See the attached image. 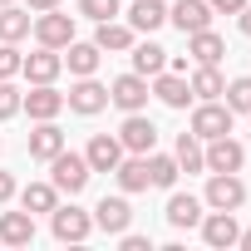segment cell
<instances>
[{"label":"cell","mask_w":251,"mask_h":251,"mask_svg":"<svg viewBox=\"0 0 251 251\" xmlns=\"http://www.w3.org/2000/svg\"><path fill=\"white\" fill-rule=\"evenodd\" d=\"M20 207L35 217V212H54L59 207V192H54V182H30L25 192H20Z\"/></svg>","instance_id":"obj_27"},{"label":"cell","mask_w":251,"mask_h":251,"mask_svg":"<svg viewBox=\"0 0 251 251\" xmlns=\"http://www.w3.org/2000/svg\"><path fill=\"white\" fill-rule=\"evenodd\" d=\"M231 108L226 103H217V99H202L197 108H192V123H187V133H197L202 143H212V138H222V133H231Z\"/></svg>","instance_id":"obj_2"},{"label":"cell","mask_w":251,"mask_h":251,"mask_svg":"<svg viewBox=\"0 0 251 251\" xmlns=\"http://www.w3.org/2000/svg\"><path fill=\"white\" fill-rule=\"evenodd\" d=\"M10 197H15V177H10V173H0V202H10Z\"/></svg>","instance_id":"obj_37"},{"label":"cell","mask_w":251,"mask_h":251,"mask_svg":"<svg viewBox=\"0 0 251 251\" xmlns=\"http://www.w3.org/2000/svg\"><path fill=\"white\" fill-rule=\"evenodd\" d=\"M0 241L5 246H30L35 241V217L30 212H0Z\"/></svg>","instance_id":"obj_19"},{"label":"cell","mask_w":251,"mask_h":251,"mask_svg":"<svg viewBox=\"0 0 251 251\" xmlns=\"http://www.w3.org/2000/svg\"><path fill=\"white\" fill-rule=\"evenodd\" d=\"M118 143H123V153H153V148H158V128H153V118L128 113V118H123V128H118Z\"/></svg>","instance_id":"obj_7"},{"label":"cell","mask_w":251,"mask_h":251,"mask_svg":"<svg viewBox=\"0 0 251 251\" xmlns=\"http://www.w3.org/2000/svg\"><path fill=\"white\" fill-rule=\"evenodd\" d=\"M207 5H212V15H241L246 0H207Z\"/></svg>","instance_id":"obj_35"},{"label":"cell","mask_w":251,"mask_h":251,"mask_svg":"<svg viewBox=\"0 0 251 251\" xmlns=\"http://www.w3.org/2000/svg\"><path fill=\"white\" fill-rule=\"evenodd\" d=\"M84 158H89V168H94V173H113V168H118V158H123L118 133H94V138H89V148H84Z\"/></svg>","instance_id":"obj_12"},{"label":"cell","mask_w":251,"mask_h":251,"mask_svg":"<svg viewBox=\"0 0 251 251\" xmlns=\"http://www.w3.org/2000/svg\"><path fill=\"white\" fill-rule=\"evenodd\" d=\"M128 222H133L128 197H103V202L94 207V226L108 231V236H123V231H128Z\"/></svg>","instance_id":"obj_11"},{"label":"cell","mask_w":251,"mask_h":251,"mask_svg":"<svg viewBox=\"0 0 251 251\" xmlns=\"http://www.w3.org/2000/svg\"><path fill=\"white\" fill-rule=\"evenodd\" d=\"M168 69V50L163 45H133V74H143V79H153V74H163Z\"/></svg>","instance_id":"obj_25"},{"label":"cell","mask_w":251,"mask_h":251,"mask_svg":"<svg viewBox=\"0 0 251 251\" xmlns=\"http://www.w3.org/2000/svg\"><path fill=\"white\" fill-rule=\"evenodd\" d=\"M99 50L108 54H123V50H133V25H118V20H99V35H94Z\"/></svg>","instance_id":"obj_23"},{"label":"cell","mask_w":251,"mask_h":251,"mask_svg":"<svg viewBox=\"0 0 251 251\" xmlns=\"http://www.w3.org/2000/svg\"><path fill=\"white\" fill-rule=\"evenodd\" d=\"M20 103H25V94H20L10 79H0V123L15 118V113H20Z\"/></svg>","instance_id":"obj_32"},{"label":"cell","mask_w":251,"mask_h":251,"mask_svg":"<svg viewBox=\"0 0 251 251\" xmlns=\"http://www.w3.org/2000/svg\"><path fill=\"white\" fill-rule=\"evenodd\" d=\"M64 103H69L74 113H84V118H94L99 108H108V89H103V84H99L94 74H84V79H79V84H74V89L64 94Z\"/></svg>","instance_id":"obj_8"},{"label":"cell","mask_w":251,"mask_h":251,"mask_svg":"<svg viewBox=\"0 0 251 251\" xmlns=\"http://www.w3.org/2000/svg\"><path fill=\"white\" fill-rule=\"evenodd\" d=\"M173 158H177V173H202L207 168V153H202V138L197 133H182L177 148H173Z\"/></svg>","instance_id":"obj_26"},{"label":"cell","mask_w":251,"mask_h":251,"mask_svg":"<svg viewBox=\"0 0 251 251\" xmlns=\"http://www.w3.org/2000/svg\"><path fill=\"white\" fill-rule=\"evenodd\" d=\"M20 108H30V118H35V123H45V118H59L64 94H59L54 84H35V89L25 94V103H20Z\"/></svg>","instance_id":"obj_15"},{"label":"cell","mask_w":251,"mask_h":251,"mask_svg":"<svg viewBox=\"0 0 251 251\" xmlns=\"http://www.w3.org/2000/svg\"><path fill=\"white\" fill-rule=\"evenodd\" d=\"M148 79L143 74H118L113 84H108V103H118L123 113H143V103H148Z\"/></svg>","instance_id":"obj_5"},{"label":"cell","mask_w":251,"mask_h":251,"mask_svg":"<svg viewBox=\"0 0 251 251\" xmlns=\"http://www.w3.org/2000/svg\"><path fill=\"white\" fill-rule=\"evenodd\" d=\"M187 54L197 59V64H217L222 54H226V40L207 25V30H197V35H187Z\"/></svg>","instance_id":"obj_22"},{"label":"cell","mask_w":251,"mask_h":251,"mask_svg":"<svg viewBox=\"0 0 251 251\" xmlns=\"http://www.w3.org/2000/svg\"><path fill=\"white\" fill-rule=\"evenodd\" d=\"M64 50H69V54H64V64H69V74H74V79L94 74V69H99V59H103V50H99V45H79V40H69Z\"/></svg>","instance_id":"obj_24"},{"label":"cell","mask_w":251,"mask_h":251,"mask_svg":"<svg viewBox=\"0 0 251 251\" xmlns=\"http://www.w3.org/2000/svg\"><path fill=\"white\" fill-rule=\"evenodd\" d=\"M148 182H153V187H173V182H177V158L148 153Z\"/></svg>","instance_id":"obj_30"},{"label":"cell","mask_w":251,"mask_h":251,"mask_svg":"<svg viewBox=\"0 0 251 251\" xmlns=\"http://www.w3.org/2000/svg\"><path fill=\"white\" fill-rule=\"evenodd\" d=\"M50 231H54V241H84V236L94 231V217L69 202V207H54V212H50Z\"/></svg>","instance_id":"obj_4"},{"label":"cell","mask_w":251,"mask_h":251,"mask_svg":"<svg viewBox=\"0 0 251 251\" xmlns=\"http://www.w3.org/2000/svg\"><path fill=\"white\" fill-rule=\"evenodd\" d=\"M0 5H10V0H0Z\"/></svg>","instance_id":"obj_41"},{"label":"cell","mask_w":251,"mask_h":251,"mask_svg":"<svg viewBox=\"0 0 251 251\" xmlns=\"http://www.w3.org/2000/svg\"><path fill=\"white\" fill-rule=\"evenodd\" d=\"M222 94H226V108H231V113H251V74L231 79Z\"/></svg>","instance_id":"obj_31"},{"label":"cell","mask_w":251,"mask_h":251,"mask_svg":"<svg viewBox=\"0 0 251 251\" xmlns=\"http://www.w3.org/2000/svg\"><path fill=\"white\" fill-rule=\"evenodd\" d=\"M168 20H173L182 35H197V30L212 25V5H207V0H177V5L168 10Z\"/></svg>","instance_id":"obj_14"},{"label":"cell","mask_w":251,"mask_h":251,"mask_svg":"<svg viewBox=\"0 0 251 251\" xmlns=\"http://www.w3.org/2000/svg\"><path fill=\"white\" fill-rule=\"evenodd\" d=\"M187 84H192V99H222V89H226L222 74H217V64H197Z\"/></svg>","instance_id":"obj_28"},{"label":"cell","mask_w":251,"mask_h":251,"mask_svg":"<svg viewBox=\"0 0 251 251\" xmlns=\"http://www.w3.org/2000/svg\"><path fill=\"white\" fill-rule=\"evenodd\" d=\"M197 226H202V241H207V246H217V251L236 246V236H241V226H236V217H231V212H212V217H202Z\"/></svg>","instance_id":"obj_13"},{"label":"cell","mask_w":251,"mask_h":251,"mask_svg":"<svg viewBox=\"0 0 251 251\" xmlns=\"http://www.w3.org/2000/svg\"><path fill=\"white\" fill-rule=\"evenodd\" d=\"M123 251H153L148 236H133V231H123Z\"/></svg>","instance_id":"obj_36"},{"label":"cell","mask_w":251,"mask_h":251,"mask_svg":"<svg viewBox=\"0 0 251 251\" xmlns=\"http://www.w3.org/2000/svg\"><path fill=\"white\" fill-rule=\"evenodd\" d=\"M30 30H35V40H40L45 50H64V45L74 40V15H59V10H40V20H35Z\"/></svg>","instance_id":"obj_6"},{"label":"cell","mask_w":251,"mask_h":251,"mask_svg":"<svg viewBox=\"0 0 251 251\" xmlns=\"http://www.w3.org/2000/svg\"><path fill=\"white\" fill-rule=\"evenodd\" d=\"M30 25H35V20H30L25 10H15V0H10L5 10H0V40H5V45L25 40V35H30Z\"/></svg>","instance_id":"obj_29"},{"label":"cell","mask_w":251,"mask_h":251,"mask_svg":"<svg viewBox=\"0 0 251 251\" xmlns=\"http://www.w3.org/2000/svg\"><path fill=\"white\" fill-rule=\"evenodd\" d=\"M20 59H25V54H20L15 45H5V40H0V79H10V74H20Z\"/></svg>","instance_id":"obj_34"},{"label":"cell","mask_w":251,"mask_h":251,"mask_svg":"<svg viewBox=\"0 0 251 251\" xmlns=\"http://www.w3.org/2000/svg\"><path fill=\"white\" fill-rule=\"evenodd\" d=\"M30 10H59V0H30Z\"/></svg>","instance_id":"obj_39"},{"label":"cell","mask_w":251,"mask_h":251,"mask_svg":"<svg viewBox=\"0 0 251 251\" xmlns=\"http://www.w3.org/2000/svg\"><path fill=\"white\" fill-rule=\"evenodd\" d=\"M128 25H133V35H153L158 25H168V5L163 0H133Z\"/></svg>","instance_id":"obj_20"},{"label":"cell","mask_w":251,"mask_h":251,"mask_svg":"<svg viewBox=\"0 0 251 251\" xmlns=\"http://www.w3.org/2000/svg\"><path fill=\"white\" fill-rule=\"evenodd\" d=\"M89 177H94V168H89V158L84 153H54L50 158V182H54V192H69V197H79L84 187H89Z\"/></svg>","instance_id":"obj_1"},{"label":"cell","mask_w":251,"mask_h":251,"mask_svg":"<svg viewBox=\"0 0 251 251\" xmlns=\"http://www.w3.org/2000/svg\"><path fill=\"white\" fill-rule=\"evenodd\" d=\"M202 153H207V173H241V163H246V148H241L231 133L212 138Z\"/></svg>","instance_id":"obj_9"},{"label":"cell","mask_w":251,"mask_h":251,"mask_svg":"<svg viewBox=\"0 0 251 251\" xmlns=\"http://www.w3.org/2000/svg\"><path fill=\"white\" fill-rule=\"evenodd\" d=\"M54 153H64V133L54 128V118H45L40 128L30 133V158H35V163H50Z\"/></svg>","instance_id":"obj_21"},{"label":"cell","mask_w":251,"mask_h":251,"mask_svg":"<svg viewBox=\"0 0 251 251\" xmlns=\"http://www.w3.org/2000/svg\"><path fill=\"white\" fill-rule=\"evenodd\" d=\"M59 69H64V54H59V50H45V45H40L35 54H25V59H20V74H25L30 84H54V79H59Z\"/></svg>","instance_id":"obj_10"},{"label":"cell","mask_w":251,"mask_h":251,"mask_svg":"<svg viewBox=\"0 0 251 251\" xmlns=\"http://www.w3.org/2000/svg\"><path fill=\"white\" fill-rule=\"evenodd\" d=\"M153 94H158L168 108H187V103H192V84H187L177 69H173V74H168V69H163V74H153Z\"/></svg>","instance_id":"obj_16"},{"label":"cell","mask_w":251,"mask_h":251,"mask_svg":"<svg viewBox=\"0 0 251 251\" xmlns=\"http://www.w3.org/2000/svg\"><path fill=\"white\" fill-rule=\"evenodd\" d=\"M197 222H202V197H192V192H173V197H168V226L187 231V226H197Z\"/></svg>","instance_id":"obj_17"},{"label":"cell","mask_w":251,"mask_h":251,"mask_svg":"<svg viewBox=\"0 0 251 251\" xmlns=\"http://www.w3.org/2000/svg\"><path fill=\"white\" fill-rule=\"evenodd\" d=\"M118 187L123 192H148L153 182H148V153H133V158H118Z\"/></svg>","instance_id":"obj_18"},{"label":"cell","mask_w":251,"mask_h":251,"mask_svg":"<svg viewBox=\"0 0 251 251\" xmlns=\"http://www.w3.org/2000/svg\"><path fill=\"white\" fill-rule=\"evenodd\" d=\"M236 246H246V251H251V231H241V236H236Z\"/></svg>","instance_id":"obj_40"},{"label":"cell","mask_w":251,"mask_h":251,"mask_svg":"<svg viewBox=\"0 0 251 251\" xmlns=\"http://www.w3.org/2000/svg\"><path fill=\"white\" fill-rule=\"evenodd\" d=\"M241 35H251V0L241 5Z\"/></svg>","instance_id":"obj_38"},{"label":"cell","mask_w":251,"mask_h":251,"mask_svg":"<svg viewBox=\"0 0 251 251\" xmlns=\"http://www.w3.org/2000/svg\"><path fill=\"white\" fill-rule=\"evenodd\" d=\"M202 202H207L212 212H236V207L246 202V182H241L236 173H212V177H207Z\"/></svg>","instance_id":"obj_3"},{"label":"cell","mask_w":251,"mask_h":251,"mask_svg":"<svg viewBox=\"0 0 251 251\" xmlns=\"http://www.w3.org/2000/svg\"><path fill=\"white\" fill-rule=\"evenodd\" d=\"M79 15H89V20H113V15H118V0H79Z\"/></svg>","instance_id":"obj_33"}]
</instances>
